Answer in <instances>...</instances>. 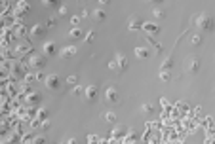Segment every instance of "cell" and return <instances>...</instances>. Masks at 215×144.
Listing matches in <instances>:
<instances>
[{"instance_id": "2", "label": "cell", "mask_w": 215, "mask_h": 144, "mask_svg": "<svg viewBox=\"0 0 215 144\" xmlns=\"http://www.w3.org/2000/svg\"><path fill=\"white\" fill-rule=\"evenodd\" d=\"M29 64H31V68H34V70L44 68L46 67V55H31Z\"/></svg>"}, {"instance_id": "16", "label": "cell", "mask_w": 215, "mask_h": 144, "mask_svg": "<svg viewBox=\"0 0 215 144\" xmlns=\"http://www.w3.org/2000/svg\"><path fill=\"white\" fill-rule=\"evenodd\" d=\"M171 68H173V59L168 57V59H166V61L162 63V72H170Z\"/></svg>"}, {"instance_id": "26", "label": "cell", "mask_w": 215, "mask_h": 144, "mask_svg": "<svg viewBox=\"0 0 215 144\" xmlns=\"http://www.w3.org/2000/svg\"><path fill=\"white\" fill-rule=\"evenodd\" d=\"M190 42H192L194 46H200V44H202V36H200V34H194V36H192V40H190Z\"/></svg>"}, {"instance_id": "28", "label": "cell", "mask_w": 215, "mask_h": 144, "mask_svg": "<svg viewBox=\"0 0 215 144\" xmlns=\"http://www.w3.org/2000/svg\"><path fill=\"white\" fill-rule=\"evenodd\" d=\"M67 11H69V10H67V6H59V8H57V14L61 15V17H63V15H67Z\"/></svg>"}, {"instance_id": "24", "label": "cell", "mask_w": 215, "mask_h": 144, "mask_svg": "<svg viewBox=\"0 0 215 144\" xmlns=\"http://www.w3.org/2000/svg\"><path fill=\"white\" fill-rule=\"evenodd\" d=\"M33 144H46V136H42V135L34 136V139H33Z\"/></svg>"}, {"instance_id": "36", "label": "cell", "mask_w": 215, "mask_h": 144, "mask_svg": "<svg viewBox=\"0 0 215 144\" xmlns=\"http://www.w3.org/2000/svg\"><path fill=\"white\" fill-rule=\"evenodd\" d=\"M31 125H33V127H40V125H42V122L36 118V119H33V122H31Z\"/></svg>"}, {"instance_id": "34", "label": "cell", "mask_w": 215, "mask_h": 144, "mask_svg": "<svg viewBox=\"0 0 215 144\" xmlns=\"http://www.w3.org/2000/svg\"><path fill=\"white\" fill-rule=\"evenodd\" d=\"M109 68H111V70H114V72H118V67H116V61H111V63H109Z\"/></svg>"}, {"instance_id": "27", "label": "cell", "mask_w": 215, "mask_h": 144, "mask_svg": "<svg viewBox=\"0 0 215 144\" xmlns=\"http://www.w3.org/2000/svg\"><path fill=\"white\" fill-rule=\"evenodd\" d=\"M170 78H171L170 72H160V80L162 82H170Z\"/></svg>"}, {"instance_id": "31", "label": "cell", "mask_w": 215, "mask_h": 144, "mask_svg": "<svg viewBox=\"0 0 215 144\" xmlns=\"http://www.w3.org/2000/svg\"><path fill=\"white\" fill-rule=\"evenodd\" d=\"M99 6H101V10H103V8H109L111 2H109V0H99Z\"/></svg>"}, {"instance_id": "35", "label": "cell", "mask_w": 215, "mask_h": 144, "mask_svg": "<svg viewBox=\"0 0 215 144\" xmlns=\"http://www.w3.org/2000/svg\"><path fill=\"white\" fill-rule=\"evenodd\" d=\"M50 119H44V122H42V125H40V127H42V129H50Z\"/></svg>"}, {"instance_id": "6", "label": "cell", "mask_w": 215, "mask_h": 144, "mask_svg": "<svg viewBox=\"0 0 215 144\" xmlns=\"http://www.w3.org/2000/svg\"><path fill=\"white\" fill-rule=\"evenodd\" d=\"M143 31H145L148 36H154V34H158L160 32V27L156 25V23H143Z\"/></svg>"}, {"instance_id": "4", "label": "cell", "mask_w": 215, "mask_h": 144, "mask_svg": "<svg viewBox=\"0 0 215 144\" xmlns=\"http://www.w3.org/2000/svg\"><path fill=\"white\" fill-rule=\"evenodd\" d=\"M105 100L107 103H118V89L116 87H107L105 89Z\"/></svg>"}, {"instance_id": "39", "label": "cell", "mask_w": 215, "mask_h": 144, "mask_svg": "<svg viewBox=\"0 0 215 144\" xmlns=\"http://www.w3.org/2000/svg\"><path fill=\"white\" fill-rule=\"evenodd\" d=\"M42 4H44V6H53V4H55V2H53V0H44Z\"/></svg>"}, {"instance_id": "40", "label": "cell", "mask_w": 215, "mask_h": 144, "mask_svg": "<svg viewBox=\"0 0 215 144\" xmlns=\"http://www.w3.org/2000/svg\"><path fill=\"white\" fill-rule=\"evenodd\" d=\"M88 142L92 144V142H97V136H88Z\"/></svg>"}, {"instance_id": "7", "label": "cell", "mask_w": 215, "mask_h": 144, "mask_svg": "<svg viewBox=\"0 0 215 144\" xmlns=\"http://www.w3.org/2000/svg\"><path fill=\"white\" fill-rule=\"evenodd\" d=\"M84 99L86 100H95L97 99V86H88L84 89Z\"/></svg>"}, {"instance_id": "8", "label": "cell", "mask_w": 215, "mask_h": 144, "mask_svg": "<svg viewBox=\"0 0 215 144\" xmlns=\"http://www.w3.org/2000/svg\"><path fill=\"white\" fill-rule=\"evenodd\" d=\"M57 53V46H55V42H46L44 44V55H55Z\"/></svg>"}, {"instance_id": "17", "label": "cell", "mask_w": 215, "mask_h": 144, "mask_svg": "<svg viewBox=\"0 0 215 144\" xmlns=\"http://www.w3.org/2000/svg\"><path fill=\"white\" fill-rule=\"evenodd\" d=\"M69 36H70L73 40H76V38H80V36H82V31H80L78 27H73V28L69 31Z\"/></svg>"}, {"instance_id": "10", "label": "cell", "mask_w": 215, "mask_h": 144, "mask_svg": "<svg viewBox=\"0 0 215 144\" xmlns=\"http://www.w3.org/2000/svg\"><path fill=\"white\" fill-rule=\"evenodd\" d=\"M73 55H76V47L74 46H67V47H63V50H61V57L63 59H70Z\"/></svg>"}, {"instance_id": "30", "label": "cell", "mask_w": 215, "mask_h": 144, "mask_svg": "<svg viewBox=\"0 0 215 144\" xmlns=\"http://www.w3.org/2000/svg\"><path fill=\"white\" fill-rule=\"evenodd\" d=\"M67 82L70 83V86H74V83H78V78H76V76H69V78H67Z\"/></svg>"}, {"instance_id": "18", "label": "cell", "mask_w": 215, "mask_h": 144, "mask_svg": "<svg viewBox=\"0 0 215 144\" xmlns=\"http://www.w3.org/2000/svg\"><path fill=\"white\" fill-rule=\"evenodd\" d=\"M31 51H33V46H29V44L17 46V53H31Z\"/></svg>"}, {"instance_id": "22", "label": "cell", "mask_w": 215, "mask_h": 144, "mask_svg": "<svg viewBox=\"0 0 215 144\" xmlns=\"http://www.w3.org/2000/svg\"><path fill=\"white\" fill-rule=\"evenodd\" d=\"M152 110H154V106L148 104V103H145V104L141 106V112H143V114H152Z\"/></svg>"}, {"instance_id": "21", "label": "cell", "mask_w": 215, "mask_h": 144, "mask_svg": "<svg viewBox=\"0 0 215 144\" xmlns=\"http://www.w3.org/2000/svg\"><path fill=\"white\" fill-rule=\"evenodd\" d=\"M17 36H25L27 34V27L25 25H21V23H17V31H15Z\"/></svg>"}, {"instance_id": "15", "label": "cell", "mask_w": 215, "mask_h": 144, "mask_svg": "<svg viewBox=\"0 0 215 144\" xmlns=\"http://www.w3.org/2000/svg\"><path fill=\"white\" fill-rule=\"evenodd\" d=\"M189 70H190V72H198V70H200V61H198L196 57H192V59L189 61Z\"/></svg>"}, {"instance_id": "19", "label": "cell", "mask_w": 215, "mask_h": 144, "mask_svg": "<svg viewBox=\"0 0 215 144\" xmlns=\"http://www.w3.org/2000/svg\"><path fill=\"white\" fill-rule=\"evenodd\" d=\"M103 119H105V122L114 123V122H116V114H114V112H105V114H103Z\"/></svg>"}, {"instance_id": "1", "label": "cell", "mask_w": 215, "mask_h": 144, "mask_svg": "<svg viewBox=\"0 0 215 144\" xmlns=\"http://www.w3.org/2000/svg\"><path fill=\"white\" fill-rule=\"evenodd\" d=\"M196 25H198L200 28H204V31H211L213 28V19L207 14H200L198 17H196Z\"/></svg>"}, {"instance_id": "5", "label": "cell", "mask_w": 215, "mask_h": 144, "mask_svg": "<svg viewBox=\"0 0 215 144\" xmlns=\"http://www.w3.org/2000/svg\"><path fill=\"white\" fill-rule=\"evenodd\" d=\"M44 34H46V25H42V23H36V25L31 27V36H34V38H42Z\"/></svg>"}, {"instance_id": "23", "label": "cell", "mask_w": 215, "mask_h": 144, "mask_svg": "<svg viewBox=\"0 0 215 144\" xmlns=\"http://www.w3.org/2000/svg\"><path fill=\"white\" fill-rule=\"evenodd\" d=\"M152 14L156 15L158 19H164V17H166V11H164L162 8H154V10H152Z\"/></svg>"}, {"instance_id": "20", "label": "cell", "mask_w": 215, "mask_h": 144, "mask_svg": "<svg viewBox=\"0 0 215 144\" xmlns=\"http://www.w3.org/2000/svg\"><path fill=\"white\" fill-rule=\"evenodd\" d=\"M48 116H50V112L46 110V108H40L38 114H36V118L40 119V122H44V119H48Z\"/></svg>"}, {"instance_id": "33", "label": "cell", "mask_w": 215, "mask_h": 144, "mask_svg": "<svg viewBox=\"0 0 215 144\" xmlns=\"http://www.w3.org/2000/svg\"><path fill=\"white\" fill-rule=\"evenodd\" d=\"M80 93H82V87L80 86H74L73 87V95H80Z\"/></svg>"}, {"instance_id": "3", "label": "cell", "mask_w": 215, "mask_h": 144, "mask_svg": "<svg viewBox=\"0 0 215 144\" xmlns=\"http://www.w3.org/2000/svg\"><path fill=\"white\" fill-rule=\"evenodd\" d=\"M44 83L50 89H57L59 87V83H61V80H59V76L57 74H48L46 78H44Z\"/></svg>"}, {"instance_id": "9", "label": "cell", "mask_w": 215, "mask_h": 144, "mask_svg": "<svg viewBox=\"0 0 215 144\" xmlns=\"http://www.w3.org/2000/svg\"><path fill=\"white\" fill-rule=\"evenodd\" d=\"M143 23H145V21L139 19V17H131L128 28H129V31H137V28H141V27H143Z\"/></svg>"}, {"instance_id": "42", "label": "cell", "mask_w": 215, "mask_h": 144, "mask_svg": "<svg viewBox=\"0 0 215 144\" xmlns=\"http://www.w3.org/2000/svg\"><path fill=\"white\" fill-rule=\"evenodd\" d=\"M69 144H76V140H74V139H70V140H69Z\"/></svg>"}, {"instance_id": "13", "label": "cell", "mask_w": 215, "mask_h": 144, "mask_svg": "<svg viewBox=\"0 0 215 144\" xmlns=\"http://www.w3.org/2000/svg\"><path fill=\"white\" fill-rule=\"evenodd\" d=\"M93 19H97V21H105L107 19V10H101V8H97V10H93Z\"/></svg>"}, {"instance_id": "11", "label": "cell", "mask_w": 215, "mask_h": 144, "mask_svg": "<svg viewBox=\"0 0 215 144\" xmlns=\"http://www.w3.org/2000/svg\"><path fill=\"white\" fill-rule=\"evenodd\" d=\"M114 61H116L118 72H120V70H126V68H128V59L124 57V55H116V59H114Z\"/></svg>"}, {"instance_id": "37", "label": "cell", "mask_w": 215, "mask_h": 144, "mask_svg": "<svg viewBox=\"0 0 215 144\" xmlns=\"http://www.w3.org/2000/svg\"><path fill=\"white\" fill-rule=\"evenodd\" d=\"M25 80H27V82H34V80H36V76H34V74H27Z\"/></svg>"}, {"instance_id": "14", "label": "cell", "mask_w": 215, "mask_h": 144, "mask_svg": "<svg viewBox=\"0 0 215 144\" xmlns=\"http://www.w3.org/2000/svg\"><path fill=\"white\" fill-rule=\"evenodd\" d=\"M40 93L38 91H33V93H29V97H27V100H29V104H38L40 103Z\"/></svg>"}, {"instance_id": "32", "label": "cell", "mask_w": 215, "mask_h": 144, "mask_svg": "<svg viewBox=\"0 0 215 144\" xmlns=\"http://www.w3.org/2000/svg\"><path fill=\"white\" fill-rule=\"evenodd\" d=\"M70 23H73V25L76 27V25H78V23H80V17H78V15H74V17H70Z\"/></svg>"}, {"instance_id": "29", "label": "cell", "mask_w": 215, "mask_h": 144, "mask_svg": "<svg viewBox=\"0 0 215 144\" xmlns=\"http://www.w3.org/2000/svg\"><path fill=\"white\" fill-rule=\"evenodd\" d=\"M55 27V19H53V17H50V19L46 21V28H53Z\"/></svg>"}, {"instance_id": "41", "label": "cell", "mask_w": 215, "mask_h": 144, "mask_svg": "<svg viewBox=\"0 0 215 144\" xmlns=\"http://www.w3.org/2000/svg\"><path fill=\"white\" fill-rule=\"evenodd\" d=\"M36 80H42L44 82V74H42V72H38V74H36Z\"/></svg>"}, {"instance_id": "25", "label": "cell", "mask_w": 215, "mask_h": 144, "mask_svg": "<svg viewBox=\"0 0 215 144\" xmlns=\"http://www.w3.org/2000/svg\"><path fill=\"white\" fill-rule=\"evenodd\" d=\"M93 38H95V32L92 31V32H88V34H86V38H84V42H86V44H92V42H93Z\"/></svg>"}, {"instance_id": "12", "label": "cell", "mask_w": 215, "mask_h": 144, "mask_svg": "<svg viewBox=\"0 0 215 144\" xmlns=\"http://www.w3.org/2000/svg\"><path fill=\"white\" fill-rule=\"evenodd\" d=\"M148 55H151V53H148L147 47H143V46H137V47H135V57H137V59H147Z\"/></svg>"}, {"instance_id": "38", "label": "cell", "mask_w": 215, "mask_h": 144, "mask_svg": "<svg viewBox=\"0 0 215 144\" xmlns=\"http://www.w3.org/2000/svg\"><path fill=\"white\" fill-rule=\"evenodd\" d=\"M122 131H124V129H120V127H116V129H114V133H112V135H114V136H120V133H122Z\"/></svg>"}]
</instances>
